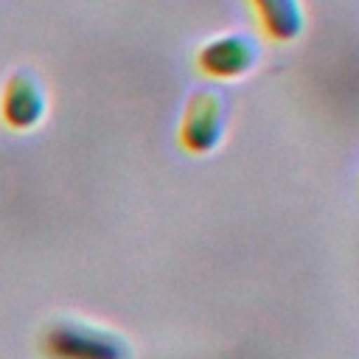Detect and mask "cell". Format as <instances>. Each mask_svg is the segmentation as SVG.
<instances>
[{"label":"cell","mask_w":359,"mask_h":359,"mask_svg":"<svg viewBox=\"0 0 359 359\" xmlns=\"http://www.w3.org/2000/svg\"><path fill=\"white\" fill-rule=\"evenodd\" d=\"M250 3H252L261 31L272 42L283 45V42H292L300 36V31L306 25L300 0H250Z\"/></svg>","instance_id":"5"},{"label":"cell","mask_w":359,"mask_h":359,"mask_svg":"<svg viewBox=\"0 0 359 359\" xmlns=\"http://www.w3.org/2000/svg\"><path fill=\"white\" fill-rule=\"evenodd\" d=\"M255 62H258V42L247 34H219L208 39L196 53L199 70L224 81L241 79L255 67Z\"/></svg>","instance_id":"4"},{"label":"cell","mask_w":359,"mask_h":359,"mask_svg":"<svg viewBox=\"0 0 359 359\" xmlns=\"http://www.w3.org/2000/svg\"><path fill=\"white\" fill-rule=\"evenodd\" d=\"M227 129V98L219 90H196L180 121V143L191 154H210L224 140Z\"/></svg>","instance_id":"2"},{"label":"cell","mask_w":359,"mask_h":359,"mask_svg":"<svg viewBox=\"0 0 359 359\" xmlns=\"http://www.w3.org/2000/svg\"><path fill=\"white\" fill-rule=\"evenodd\" d=\"M48 112V95L42 81L31 70H14L3 81L0 93V118L11 132H31L42 123Z\"/></svg>","instance_id":"3"},{"label":"cell","mask_w":359,"mask_h":359,"mask_svg":"<svg viewBox=\"0 0 359 359\" xmlns=\"http://www.w3.org/2000/svg\"><path fill=\"white\" fill-rule=\"evenodd\" d=\"M42 359H135L129 342L95 323L56 317L39 331Z\"/></svg>","instance_id":"1"}]
</instances>
